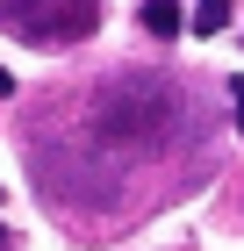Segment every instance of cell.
<instances>
[{
	"instance_id": "2",
	"label": "cell",
	"mask_w": 244,
	"mask_h": 251,
	"mask_svg": "<svg viewBox=\"0 0 244 251\" xmlns=\"http://www.w3.org/2000/svg\"><path fill=\"white\" fill-rule=\"evenodd\" d=\"M101 0H0V29H15L22 43H79L94 36Z\"/></svg>"
},
{
	"instance_id": "5",
	"label": "cell",
	"mask_w": 244,
	"mask_h": 251,
	"mask_svg": "<svg viewBox=\"0 0 244 251\" xmlns=\"http://www.w3.org/2000/svg\"><path fill=\"white\" fill-rule=\"evenodd\" d=\"M230 100H237V136H244V79H230Z\"/></svg>"
},
{
	"instance_id": "4",
	"label": "cell",
	"mask_w": 244,
	"mask_h": 251,
	"mask_svg": "<svg viewBox=\"0 0 244 251\" xmlns=\"http://www.w3.org/2000/svg\"><path fill=\"white\" fill-rule=\"evenodd\" d=\"M230 15H237V0H201V7H194V29L216 36V29H230Z\"/></svg>"
},
{
	"instance_id": "3",
	"label": "cell",
	"mask_w": 244,
	"mask_h": 251,
	"mask_svg": "<svg viewBox=\"0 0 244 251\" xmlns=\"http://www.w3.org/2000/svg\"><path fill=\"white\" fill-rule=\"evenodd\" d=\"M136 22H144L151 43H172V36H180V0H144V7H136Z\"/></svg>"
},
{
	"instance_id": "7",
	"label": "cell",
	"mask_w": 244,
	"mask_h": 251,
	"mask_svg": "<svg viewBox=\"0 0 244 251\" xmlns=\"http://www.w3.org/2000/svg\"><path fill=\"white\" fill-rule=\"evenodd\" d=\"M0 94H15V79H7V65H0Z\"/></svg>"
},
{
	"instance_id": "1",
	"label": "cell",
	"mask_w": 244,
	"mask_h": 251,
	"mask_svg": "<svg viewBox=\"0 0 244 251\" xmlns=\"http://www.w3.org/2000/svg\"><path fill=\"white\" fill-rule=\"evenodd\" d=\"M86 129H94L101 151H115V158H144V151H158V144L180 129V94H172V79L122 72L108 94H94Z\"/></svg>"
},
{
	"instance_id": "6",
	"label": "cell",
	"mask_w": 244,
	"mask_h": 251,
	"mask_svg": "<svg viewBox=\"0 0 244 251\" xmlns=\"http://www.w3.org/2000/svg\"><path fill=\"white\" fill-rule=\"evenodd\" d=\"M0 251H22V237H15V230H7V223H0Z\"/></svg>"
}]
</instances>
